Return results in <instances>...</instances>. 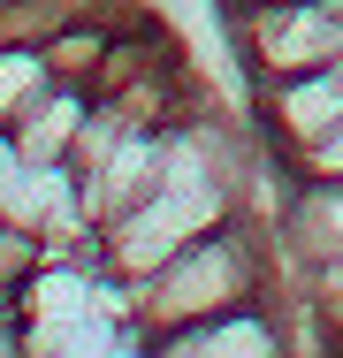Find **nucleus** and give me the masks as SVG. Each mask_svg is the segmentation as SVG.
<instances>
[{
  "label": "nucleus",
  "instance_id": "f257e3e1",
  "mask_svg": "<svg viewBox=\"0 0 343 358\" xmlns=\"http://www.w3.org/2000/svg\"><path fill=\"white\" fill-rule=\"evenodd\" d=\"M267 289H274L267 229L252 214H229V221H214L206 236H191L183 252H168L153 275H137L130 313H137V328H145V343H160L168 328L206 320V313H229V305L267 297Z\"/></svg>",
  "mask_w": 343,
  "mask_h": 358
},
{
  "label": "nucleus",
  "instance_id": "f03ea898",
  "mask_svg": "<svg viewBox=\"0 0 343 358\" xmlns=\"http://www.w3.org/2000/svg\"><path fill=\"white\" fill-rule=\"evenodd\" d=\"M229 31H237V54L252 84L267 76H305V69H336V31L343 15L328 0H221Z\"/></svg>",
  "mask_w": 343,
  "mask_h": 358
},
{
  "label": "nucleus",
  "instance_id": "7ed1b4c3",
  "mask_svg": "<svg viewBox=\"0 0 343 358\" xmlns=\"http://www.w3.org/2000/svg\"><path fill=\"white\" fill-rule=\"evenodd\" d=\"M336 122H343V69H305V76L260 84V130H267L282 168H298V152H313Z\"/></svg>",
  "mask_w": 343,
  "mask_h": 358
},
{
  "label": "nucleus",
  "instance_id": "20e7f679",
  "mask_svg": "<svg viewBox=\"0 0 343 358\" xmlns=\"http://www.w3.org/2000/svg\"><path fill=\"white\" fill-rule=\"evenodd\" d=\"M153 351L160 358H274V351H290V320L274 313V289H267V297H244L229 313L168 328Z\"/></svg>",
  "mask_w": 343,
  "mask_h": 358
},
{
  "label": "nucleus",
  "instance_id": "39448f33",
  "mask_svg": "<svg viewBox=\"0 0 343 358\" xmlns=\"http://www.w3.org/2000/svg\"><path fill=\"white\" fill-rule=\"evenodd\" d=\"M160 160H168V122H130V130H122V145H115L99 168H84V176H76V183H84L92 221L130 214L137 199L160 183Z\"/></svg>",
  "mask_w": 343,
  "mask_h": 358
},
{
  "label": "nucleus",
  "instance_id": "423d86ee",
  "mask_svg": "<svg viewBox=\"0 0 343 358\" xmlns=\"http://www.w3.org/2000/svg\"><path fill=\"white\" fill-rule=\"evenodd\" d=\"M274 229H282V252L298 259V275L343 259V176H290Z\"/></svg>",
  "mask_w": 343,
  "mask_h": 358
},
{
  "label": "nucleus",
  "instance_id": "0eeeda50",
  "mask_svg": "<svg viewBox=\"0 0 343 358\" xmlns=\"http://www.w3.org/2000/svg\"><path fill=\"white\" fill-rule=\"evenodd\" d=\"M84 115H92V84H69V76H54L8 130H15V145L38 160V168H69V152H76V138H84Z\"/></svg>",
  "mask_w": 343,
  "mask_h": 358
},
{
  "label": "nucleus",
  "instance_id": "6e6552de",
  "mask_svg": "<svg viewBox=\"0 0 343 358\" xmlns=\"http://www.w3.org/2000/svg\"><path fill=\"white\" fill-rule=\"evenodd\" d=\"M54 84V62H46V46H0V130L38 99Z\"/></svg>",
  "mask_w": 343,
  "mask_h": 358
},
{
  "label": "nucleus",
  "instance_id": "1a4fd4ad",
  "mask_svg": "<svg viewBox=\"0 0 343 358\" xmlns=\"http://www.w3.org/2000/svg\"><path fill=\"white\" fill-rule=\"evenodd\" d=\"M305 297H321V305H343V259L313 267V275H305Z\"/></svg>",
  "mask_w": 343,
  "mask_h": 358
},
{
  "label": "nucleus",
  "instance_id": "9d476101",
  "mask_svg": "<svg viewBox=\"0 0 343 358\" xmlns=\"http://www.w3.org/2000/svg\"><path fill=\"white\" fill-rule=\"evenodd\" d=\"M15 351H31V328L23 320H0V358H15Z\"/></svg>",
  "mask_w": 343,
  "mask_h": 358
},
{
  "label": "nucleus",
  "instance_id": "9b49d317",
  "mask_svg": "<svg viewBox=\"0 0 343 358\" xmlns=\"http://www.w3.org/2000/svg\"><path fill=\"white\" fill-rule=\"evenodd\" d=\"M328 8H336V15H343V0H328Z\"/></svg>",
  "mask_w": 343,
  "mask_h": 358
}]
</instances>
